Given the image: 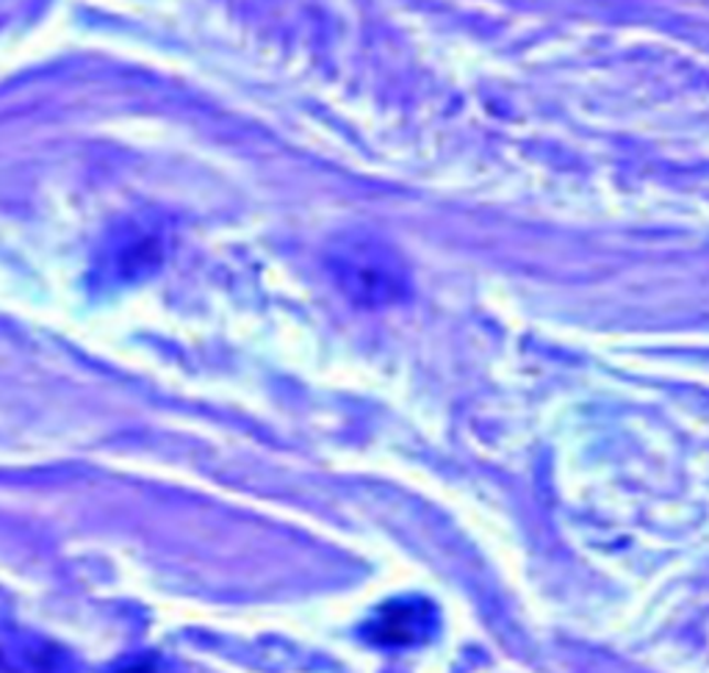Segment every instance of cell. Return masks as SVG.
I'll list each match as a JSON object with an SVG mask.
<instances>
[{
    "mask_svg": "<svg viewBox=\"0 0 709 673\" xmlns=\"http://www.w3.org/2000/svg\"><path fill=\"white\" fill-rule=\"evenodd\" d=\"M433 629V607L421 602H391L372 621L369 632L377 643L408 646L428 638Z\"/></svg>",
    "mask_w": 709,
    "mask_h": 673,
    "instance_id": "obj_1",
    "label": "cell"
}]
</instances>
